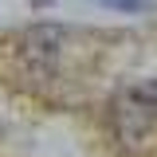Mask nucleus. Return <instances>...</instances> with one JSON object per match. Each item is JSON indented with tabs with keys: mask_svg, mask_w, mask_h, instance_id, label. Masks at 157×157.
I'll use <instances>...</instances> for the list:
<instances>
[{
	"mask_svg": "<svg viewBox=\"0 0 157 157\" xmlns=\"http://www.w3.org/2000/svg\"><path fill=\"white\" fill-rule=\"evenodd\" d=\"M114 126L122 141H137L157 126V86L134 82L114 98Z\"/></svg>",
	"mask_w": 157,
	"mask_h": 157,
	"instance_id": "nucleus-1",
	"label": "nucleus"
},
{
	"mask_svg": "<svg viewBox=\"0 0 157 157\" xmlns=\"http://www.w3.org/2000/svg\"><path fill=\"white\" fill-rule=\"evenodd\" d=\"M59 47H63V32L59 28H51V24H39V28H32L28 36H24V55L32 59V63H43V67H51L59 55Z\"/></svg>",
	"mask_w": 157,
	"mask_h": 157,
	"instance_id": "nucleus-2",
	"label": "nucleus"
},
{
	"mask_svg": "<svg viewBox=\"0 0 157 157\" xmlns=\"http://www.w3.org/2000/svg\"><path fill=\"white\" fill-rule=\"evenodd\" d=\"M94 4L118 8V12H145V8H153V0H94Z\"/></svg>",
	"mask_w": 157,
	"mask_h": 157,
	"instance_id": "nucleus-3",
	"label": "nucleus"
}]
</instances>
